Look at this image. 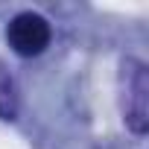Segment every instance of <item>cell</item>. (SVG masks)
Listing matches in <instances>:
<instances>
[{"mask_svg": "<svg viewBox=\"0 0 149 149\" xmlns=\"http://www.w3.org/2000/svg\"><path fill=\"white\" fill-rule=\"evenodd\" d=\"M126 123L137 134L149 129V76L140 61H126Z\"/></svg>", "mask_w": 149, "mask_h": 149, "instance_id": "obj_2", "label": "cell"}, {"mask_svg": "<svg viewBox=\"0 0 149 149\" xmlns=\"http://www.w3.org/2000/svg\"><path fill=\"white\" fill-rule=\"evenodd\" d=\"M6 38H9V47L18 53V56H38L47 50L50 44V24L35 15V12H21L9 21L6 26Z\"/></svg>", "mask_w": 149, "mask_h": 149, "instance_id": "obj_1", "label": "cell"}]
</instances>
